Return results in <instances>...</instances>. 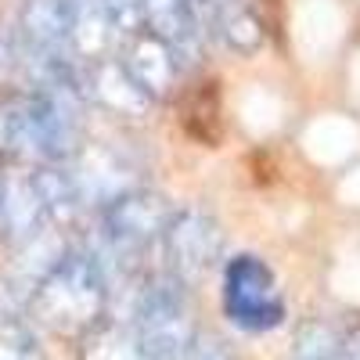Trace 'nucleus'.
<instances>
[{
  "mask_svg": "<svg viewBox=\"0 0 360 360\" xmlns=\"http://www.w3.org/2000/svg\"><path fill=\"white\" fill-rule=\"evenodd\" d=\"M105 307H108L105 263L86 249H65L37 278L25 303V310L44 328L79 339H86L98 324H105Z\"/></svg>",
  "mask_w": 360,
  "mask_h": 360,
  "instance_id": "obj_1",
  "label": "nucleus"
},
{
  "mask_svg": "<svg viewBox=\"0 0 360 360\" xmlns=\"http://www.w3.org/2000/svg\"><path fill=\"white\" fill-rule=\"evenodd\" d=\"M130 339L144 360H184L195 339L188 288L169 274H155L137 288L130 314Z\"/></svg>",
  "mask_w": 360,
  "mask_h": 360,
  "instance_id": "obj_2",
  "label": "nucleus"
},
{
  "mask_svg": "<svg viewBox=\"0 0 360 360\" xmlns=\"http://www.w3.org/2000/svg\"><path fill=\"white\" fill-rule=\"evenodd\" d=\"M224 310L245 332H270L285 321V299L259 256H231L224 266Z\"/></svg>",
  "mask_w": 360,
  "mask_h": 360,
  "instance_id": "obj_3",
  "label": "nucleus"
},
{
  "mask_svg": "<svg viewBox=\"0 0 360 360\" xmlns=\"http://www.w3.org/2000/svg\"><path fill=\"white\" fill-rule=\"evenodd\" d=\"M173 217V205L144 188H130L101 205V234L112 252H141L162 242V231Z\"/></svg>",
  "mask_w": 360,
  "mask_h": 360,
  "instance_id": "obj_4",
  "label": "nucleus"
},
{
  "mask_svg": "<svg viewBox=\"0 0 360 360\" xmlns=\"http://www.w3.org/2000/svg\"><path fill=\"white\" fill-rule=\"evenodd\" d=\"M162 252H166V274L180 285H191L205 278L217 266L224 252V234L213 217L198 209H173V217L162 231Z\"/></svg>",
  "mask_w": 360,
  "mask_h": 360,
  "instance_id": "obj_5",
  "label": "nucleus"
},
{
  "mask_svg": "<svg viewBox=\"0 0 360 360\" xmlns=\"http://www.w3.org/2000/svg\"><path fill=\"white\" fill-rule=\"evenodd\" d=\"M141 8V29L155 37L173 58L191 62L202 44V15L195 0H137Z\"/></svg>",
  "mask_w": 360,
  "mask_h": 360,
  "instance_id": "obj_6",
  "label": "nucleus"
},
{
  "mask_svg": "<svg viewBox=\"0 0 360 360\" xmlns=\"http://www.w3.org/2000/svg\"><path fill=\"white\" fill-rule=\"evenodd\" d=\"M83 360H144L130 339V328H112V324H98L86 335V353Z\"/></svg>",
  "mask_w": 360,
  "mask_h": 360,
  "instance_id": "obj_7",
  "label": "nucleus"
},
{
  "mask_svg": "<svg viewBox=\"0 0 360 360\" xmlns=\"http://www.w3.org/2000/svg\"><path fill=\"white\" fill-rule=\"evenodd\" d=\"M295 360H346L342 339L332 332L328 324L310 321L295 339Z\"/></svg>",
  "mask_w": 360,
  "mask_h": 360,
  "instance_id": "obj_8",
  "label": "nucleus"
},
{
  "mask_svg": "<svg viewBox=\"0 0 360 360\" xmlns=\"http://www.w3.org/2000/svg\"><path fill=\"white\" fill-rule=\"evenodd\" d=\"M105 15H108V25L115 37H134L141 33V8L137 0H105Z\"/></svg>",
  "mask_w": 360,
  "mask_h": 360,
  "instance_id": "obj_9",
  "label": "nucleus"
},
{
  "mask_svg": "<svg viewBox=\"0 0 360 360\" xmlns=\"http://www.w3.org/2000/svg\"><path fill=\"white\" fill-rule=\"evenodd\" d=\"M184 360H234V353L217 335H195Z\"/></svg>",
  "mask_w": 360,
  "mask_h": 360,
  "instance_id": "obj_10",
  "label": "nucleus"
},
{
  "mask_svg": "<svg viewBox=\"0 0 360 360\" xmlns=\"http://www.w3.org/2000/svg\"><path fill=\"white\" fill-rule=\"evenodd\" d=\"M342 353H346V360H360V328H353L342 339Z\"/></svg>",
  "mask_w": 360,
  "mask_h": 360,
  "instance_id": "obj_11",
  "label": "nucleus"
},
{
  "mask_svg": "<svg viewBox=\"0 0 360 360\" xmlns=\"http://www.w3.org/2000/svg\"><path fill=\"white\" fill-rule=\"evenodd\" d=\"M0 195H4V176H0Z\"/></svg>",
  "mask_w": 360,
  "mask_h": 360,
  "instance_id": "obj_12",
  "label": "nucleus"
}]
</instances>
